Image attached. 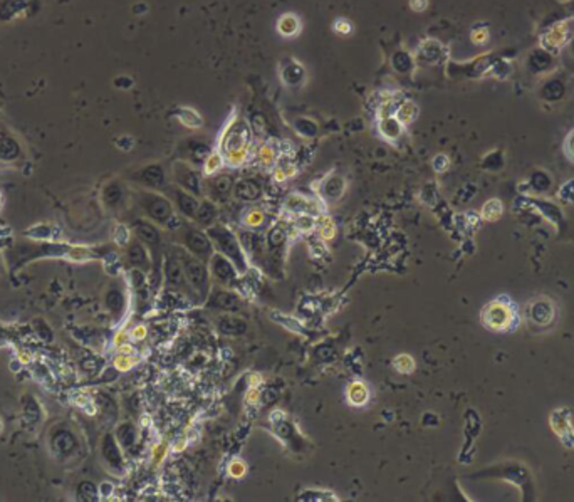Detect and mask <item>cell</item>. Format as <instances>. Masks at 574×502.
Returning a JSON list of instances; mask_svg holds the SVG:
<instances>
[{
    "label": "cell",
    "instance_id": "6da1fadb",
    "mask_svg": "<svg viewBox=\"0 0 574 502\" xmlns=\"http://www.w3.org/2000/svg\"><path fill=\"white\" fill-rule=\"evenodd\" d=\"M252 142V130L246 119L239 116L237 108H234L229 118L225 119L224 126L218 131L217 146L224 153L225 163L232 168H239L246 165L249 158Z\"/></svg>",
    "mask_w": 574,
    "mask_h": 502
},
{
    "label": "cell",
    "instance_id": "7a4b0ae2",
    "mask_svg": "<svg viewBox=\"0 0 574 502\" xmlns=\"http://www.w3.org/2000/svg\"><path fill=\"white\" fill-rule=\"evenodd\" d=\"M520 321L522 316H520L518 303L512 301L506 294L494 298L481 311L482 326L495 335L514 333L520 326Z\"/></svg>",
    "mask_w": 574,
    "mask_h": 502
},
{
    "label": "cell",
    "instance_id": "3957f363",
    "mask_svg": "<svg viewBox=\"0 0 574 502\" xmlns=\"http://www.w3.org/2000/svg\"><path fill=\"white\" fill-rule=\"evenodd\" d=\"M172 252L175 254L176 259L180 261L185 277H187L192 289L195 291L198 299L205 303L210 294V286H212V274H210L209 266H206L205 262H202L200 259L192 256V254L180 244L172 245Z\"/></svg>",
    "mask_w": 574,
    "mask_h": 502
},
{
    "label": "cell",
    "instance_id": "277c9868",
    "mask_svg": "<svg viewBox=\"0 0 574 502\" xmlns=\"http://www.w3.org/2000/svg\"><path fill=\"white\" fill-rule=\"evenodd\" d=\"M205 232L210 237V241H212L213 247H216V252L224 254L227 259H230L234 262L239 273L246 274L247 269H249V266H247V254L243 250L239 237L235 236L232 230L224 224H213Z\"/></svg>",
    "mask_w": 574,
    "mask_h": 502
},
{
    "label": "cell",
    "instance_id": "5b68a950",
    "mask_svg": "<svg viewBox=\"0 0 574 502\" xmlns=\"http://www.w3.org/2000/svg\"><path fill=\"white\" fill-rule=\"evenodd\" d=\"M138 205L146 213L148 219L155 222L156 225H163V227H170L172 220L175 219V212H173L172 201L162 193L155 190H144L138 193Z\"/></svg>",
    "mask_w": 574,
    "mask_h": 502
},
{
    "label": "cell",
    "instance_id": "8992f818",
    "mask_svg": "<svg viewBox=\"0 0 574 502\" xmlns=\"http://www.w3.org/2000/svg\"><path fill=\"white\" fill-rule=\"evenodd\" d=\"M524 319H526L527 326L531 329H536V331L551 328L557 319L556 304L551 299L544 298V296L532 299V301L526 304Z\"/></svg>",
    "mask_w": 574,
    "mask_h": 502
},
{
    "label": "cell",
    "instance_id": "52a82bcc",
    "mask_svg": "<svg viewBox=\"0 0 574 502\" xmlns=\"http://www.w3.org/2000/svg\"><path fill=\"white\" fill-rule=\"evenodd\" d=\"M179 230L181 242L180 245H183L192 256H195L197 259H200L202 262L209 264L210 257L216 252V247H213L210 237L206 236V232H202V230L197 227H181Z\"/></svg>",
    "mask_w": 574,
    "mask_h": 502
},
{
    "label": "cell",
    "instance_id": "ba28073f",
    "mask_svg": "<svg viewBox=\"0 0 574 502\" xmlns=\"http://www.w3.org/2000/svg\"><path fill=\"white\" fill-rule=\"evenodd\" d=\"M278 76L286 88H303L308 81L305 66L292 56H286L278 63Z\"/></svg>",
    "mask_w": 574,
    "mask_h": 502
},
{
    "label": "cell",
    "instance_id": "9c48e42d",
    "mask_svg": "<svg viewBox=\"0 0 574 502\" xmlns=\"http://www.w3.org/2000/svg\"><path fill=\"white\" fill-rule=\"evenodd\" d=\"M173 172V178L179 187L185 188L193 195L200 197L204 193V185H202V176L198 172L193 168V165L190 162H175L172 167Z\"/></svg>",
    "mask_w": 574,
    "mask_h": 502
},
{
    "label": "cell",
    "instance_id": "30bf717a",
    "mask_svg": "<svg viewBox=\"0 0 574 502\" xmlns=\"http://www.w3.org/2000/svg\"><path fill=\"white\" fill-rule=\"evenodd\" d=\"M206 266H209L212 277H216L222 286L232 287L237 284L239 274L241 273H239L237 267L234 266V262L230 261V259H227L224 254L213 252V256L210 257L209 264Z\"/></svg>",
    "mask_w": 574,
    "mask_h": 502
},
{
    "label": "cell",
    "instance_id": "8fae6325",
    "mask_svg": "<svg viewBox=\"0 0 574 502\" xmlns=\"http://www.w3.org/2000/svg\"><path fill=\"white\" fill-rule=\"evenodd\" d=\"M165 281H167L168 286L172 287V289L179 291V292H185L187 296H198L195 294V291L192 289V286H190L187 277H185V273L183 269H181V264L180 261L176 259V256L173 252H170L165 259Z\"/></svg>",
    "mask_w": 574,
    "mask_h": 502
},
{
    "label": "cell",
    "instance_id": "7c38bea8",
    "mask_svg": "<svg viewBox=\"0 0 574 502\" xmlns=\"http://www.w3.org/2000/svg\"><path fill=\"white\" fill-rule=\"evenodd\" d=\"M49 446H51L54 455L61 457V459H68V457L76 454L80 442H77V437L73 430L61 427V429L52 430L51 437H49Z\"/></svg>",
    "mask_w": 574,
    "mask_h": 502
},
{
    "label": "cell",
    "instance_id": "4fadbf2b",
    "mask_svg": "<svg viewBox=\"0 0 574 502\" xmlns=\"http://www.w3.org/2000/svg\"><path fill=\"white\" fill-rule=\"evenodd\" d=\"M101 457L108 469L114 472V474H121L125 469V459H123L121 446L116 440V435L106 434L101 442Z\"/></svg>",
    "mask_w": 574,
    "mask_h": 502
},
{
    "label": "cell",
    "instance_id": "5bb4252c",
    "mask_svg": "<svg viewBox=\"0 0 574 502\" xmlns=\"http://www.w3.org/2000/svg\"><path fill=\"white\" fill-rule=\"evenodd\" d=\"M205 304L209 310H213V311L235 312V311H239V307H241V296L235 294V292L232 291L216 287L213 291H210Z\"/></svg>",
    "mask_w": 574,
    "mask_h": 502
},
{
    "label": "cell",
    "instance_id": "9a60e30c",
    "mask_svg": "<svg viewBox=\"0 0 574 502\" xmlns=\"http://www.w3.org/2000/svg\"><path fill=\"white\" fill-rule=\"evenodd\" d=\"M131 230H133L136 238L148 247V250H151L155 256L158 254L160 247H162V234L153 222L135 220L131 224Z\"/></svg>",
    "mask_w": 574,
    "mask_h": 502
},
{
    "label": "cell",
    "instance_id": "2e32d148",
    "mask_svg": "<svg viewBox=\"0 0 574 502\" xmlns=\"http://www.w3.org/2000/svg\"><path fill=\"white\" fill-rule=\"evenodd\" d=\"M205 190L209 199L217 204V201H224L230 193H234V182L229 175L206 176Z\"/></svg>",
    "mask_w": 574,
    "mask_h": 502
},
{
    "label": "cell",
    "instance_id": "e0dca14e",
    "mask_svg": "<svg viewBox=\"0 0 574 502\" xmlns=\"http://www.w3.org/2000/svg\"><path fill=\"white\" fill-rule=\"evenodd\" d=\"M126 259L128 264H130L133 269L142 271V273H148L151 269V259H150V250L148 247L139 242L138 238L128 244L126 250Z\"/></svg>",
    "mask_w": 574,
    "mask_h": 502
},
{
    "label": "cell",
    "instance_id": "ac0fdd59",
    "mask_svg": "<svg viewBox=\"0 0 574 502\" xmlns=\"http://www.w3.org/2000/svg\"><path fill=\"white\" fill-rule=\"evenodd\" d=\"M133 180L144 185V187L156 190V188L163 187L165 182H167V176H165V170L162 168V165L151 163L148 165V167L142 168L139 172H136L133 175Z\"/></svg>",
    "mask_w": 574,
    "mask_h": 502
},
{
    "label": "cell",
    "instance_id": "d6986e66",
    "mask_svg": "<svg viewBox=\"0 0 574 502\" xmlns=\"http://www.w3.org/2000/svg\"><path fill=\"white\" fill-rule=\"evenodd\" d=\"M284 208L289 212L296 213V215H317L319 213V205L317 201L308 199L305 195H301V193H289L284 200Z\"/></svg>",
    "mask_w": 574,
    "mask_h": 502
},
{
    "label": "cell",
    "instance_id": "ffe728a7",
    "mask_svg": "<svg viewBox=\"0 0 574 502\" xmlns=\"http://www.w3.org/2000/svg\"><path fill=\"white\" fill-rule=\"evenodd\" d=\"M275 32L284 39H296L303 32V20L294 12H284L275 20Z\"/></svg>",
    "mask_w": 574,
    "mask_h": 502
},
{
    "label": "cell",
    "instance_id": "44dd1931",
    "mask_svg": "<svg viewBox=\"0 0 574 502\" xmlns=\"http://www.w3.org/2000/svg\"><path fill=\"white\" fill-rule=\"evenodd\" d=\"M173 201L176 204V208H179L181 215H185L187 219H192V220H193V217H195L198 207H200V200H198V197L181 187L173 188Z\"/></svg>",
    "mask_w": 574,
    "mask_h": 502
},
{
    "label": "cell",
    "instance_id": "7402d4cb",
    "mask_svg": "<svg viewBox=\"0 0 574 502\" xmlns=\"http://www.w3.org/2000/svg\"><path fill=\"white\" fill-rule=\"evenodd\" d=\"M22 158V146L7 131H0V162L15 163Z\"/></svg>",
    "mask_w": 574,
    "mask_h": 502
},
{
    "label": "cell",
    "instance_id": "603a6c76",
    "mask_svg": "<svg viewBox=\"0 0 574 502\" xmlns=\"http://www.w3.org/2000/svg\"><path fill=\"white\" fill-rule=\"evenodd\" d=\"M32 0H0V22H9L29 14Z\"/></svg>",
    "mask_w": 574,
    "mask_h": 502
},
{
    "label": "cell",
    "instance_id": "cb8c5ba5",
    "mask_svg": "<svg viewBox=\"0 0 574 502\" xmlns=\"http://www.w3.org/2000/svg\"><path fill=\"white\" fill-rule=\"evenodd\" d=\"M247 321L234 316V312H225L217 319V329L225 336H242L247 333Z\"/></svg>",
    "mask_w": 574,
    "mask_h": 502
},
{
    "label": "cell",
    "instance_id": "d4e9b609",
    "mask_svg": "<svg viewBox=\"0 0 574 502\" xmlns=\"http://www.w3.org/2000/svg\"><path fill=\"white\" fill-rule=\"evenodd\" d=\"M234 195L242 201H255L262 195V187L254 178H242L234 185Z\"/></svg>",
    "mask_w": 574,
    "mask_h": 502
},
{
    "label": "cell",
    "instance_id": "484cf974",
    "mask_svg": "<svg viewBox=\"0 0 574 502\" xmlns=\"http://www.w3.org/2000/svg\"><path fill=\"white\" fill-rule=\"evenodd\" d=\"M345 190H346L345 178L338 175L328 176V178L323 180V183H321V187H319L321 195H323V199L328 201L340 200L341 197L345 195Z\"/></svg>",
    "mask_w": 574,
    "mask_h": 502
},
{
    "label": "cell",
    "instance_id": "4316f807",
    "mask_svg": "<svg viewBox=\"0 0 574 502\" xmlns=\"http://www.w3.org/2000/svg\"><path fill=\"white\" fill-rule=\"evenodd\" d=\"M217 213H218V208H217L216 201L206 199L204 201H200V207H198L195 217H193V222H195L198 227L209 229L210 225L216 224Z\"/></svg>",
    "mask_w": 574,
    "mask_h": 502
},
{
    "label": "cell",
    "instance_id": "83f0119b",
    "mask_svg": "<svg viewBox=\"0 0 574 502\" xmlns=\"http://www.w3.org/2000/svg\"><path fill=\"white\" fill-rule=\"evenodd\" d=\"M378 130L383 139H386V142H390V143H395L396 139L403 135L405 126L395 116H386V118H378Z\"/></svg>",
    "mask_w": 574,
    "mask_h": 502
},
{
    "label": "cell",
    "instance_id": "f1b7e54d",
    "mask_svg": "<svg viewBox=\"0 0 574 502\" xmlns=\"http://www.w3.org/2000/svg\"><path fill=\"white\" fill-rule=\"evenodd\" d=\"M175 116L185 128L198 130L204 126V116H202L195 108H190V106H180V108H176Z\"/></svg>",
    "mask_w": 574,
    "mask_h": 502
},
{
    "label": "cell",
    "instance_id": "f546056e",
    "mask_svg": "<svg viewBox=\"0 0 574 502\" xmlns=\"http://www.w3.org/2000/svg\"><path fill=\"white\" fill-rule=\"evenodd\" d=\"M105 304H106V307H108V310L118 318V316H121L123 312H125V307H126L125 292L116 286H111L105 296Z\"/></svg>",
    "mask_w": 574,
    "mask_h": 502
},
{
    "label": "cell",
    "instance_id": "4dcf8cb0",
    "mask_svg": "<svg viewBox=\"0 0 574 502\" xmlns=\"http://www.w3.org/2000/svg\"><path fill=\"white\" fill-rule=\"evenodd\" d=\"M418 113H420L418 106H416L415 101L402 100L398 102V106H396L395 118L398 119L403 126H408V125H411L416 118H418Z\"/></svg>",
    "mask_w": 574,
    "mask_h": 502
},
{
    "label": "cell",
    "instance_id": "1f68e13d",
    "mask_svg": "<svg viewBox=\"0 0 574 502\" xmlns=\"http://www.w3.org/2000/svg\"><path fill=\"white\" fill-rule=\"evenodd\" d=\"M370 400V390L363 381H353L348 388V402L354 406L366 405Z\"/></svg>",
    "mask_w": 574,
    "mask_h": 502
},
{
    "label": "cell",
    "instance_id": "d6a6232c",
    "mask_svg": "<svg viewBox=\"0 0 574 502\" xmlns=\"http://www.w3.org/2000/svg\"><path fill=\"white\" fill-rule=\"evenodd\" d=\"M22 411L27 422L39 423L43 420V409H40L39 402L32 395H24L22 397Z\"/></svg>",
    "mask_w": 574,
    "mask_h": 502
},
{
    "label": "cell",
    "instance_id": "836d02e7",
    "mask_svg": "<svg viewBox=\"0 0 574 502\" xmlns=\"http://www.w3.org/2000/svg\"><path fill=\"white\" fill-rule=\"evenodd\" d=\"M292 128H294L297 135H301V137L304 138H316L317 133H319V126H317L315 119L305 116L296 118L294 121H292Z\"/></svg>",
    "mask_w": 574,
    "mask_h": 502
},
{
    "label": "cell",
    "instance_id": "e575fe53",
    "mask_svg": "<svg viewBox=\"0 0 574 502\" xmlns=\"http://www.w3.org/2000/svg\"><path fill=\"white\" fill-rule=\"evenodd\" d=\"M441 52H444V47L440 46L437 40H425L423 44H420L418 47V56L420 59L427 61V63H439Z\"/></svg>",
    "mask_w": 574,
    "mask_h": 502
},
{
    "label": "cell",
    "instance_id": "d590c367",
    "mask_svg": "<svg viewBox=\"0 0 574 502\" xmlns=\"http://www.w3.org/2000/svg\"><path fill=\"white\" fill-rule=\"evenodd\" d=\"M225 163V158H224V153H222L220 150H216V151H210L209 156L205 158V162L202 163L204 165V168H202V175L205 176H212L216 175L218 170H220L222 167H224Z\"/></svg>",
    "mask_w": 574,
    "mask_h": 502
},
{
    "label": "cell",
    "instance_id": "8d00e7d4",
    "mask_svg": "<svg viewBox=\"0 0 574 502\" xmlns=\"http://www.w3.org/2000/svg\"><path fill=\"white\" fill-rule=\"evenodd\" d=\"M116 440L119 442L121 448H131L135 446L136 440V429L131 422H123L116 429Z\"/></svg>",
    "mask_w": 574,
    "mask_h": 502
},
{
    "label": "cell",
    "instance_id": "74e56055",
    "mask_svg": "<svg viewBox=\"0 0 574 502\" xmlns=\"http://www.w3.org/2000/svg\"><path fill=\"white\" fill-rule=\"evenodd\" d=\"M123 187L118 182H111L103 190V201L106 207H118L123 200Z\"/></svg>",
    "mask_w": 574,
    "mask_h": 502
},
{
    "label": "cell",
    "instance_id": "f35d334b",
    "mask_svg": "<svg viewBox=\"0 0 574 502\" xmlns=\"http://www.w3.org/2000/svg\"><path fill=\"white\" fill-rule=\"evenodd\" d=\"M391 64H393L396 73L408 74L415 68V59L407 51H396L393 57H391Z\"/></svg>",
    "mask_w": 574,
    "mask_h": 502
},
{
    "label": "cell",
    "instance_id": "ab89813d",
    "mask_svg": "<svg viewBox=\"0 0 574 502\" xmlns=\"http://www.w3.org/2000/svg\"><path fill=\"white\" fill-rule=\"evenodd\" d=\"M297 174V167L294 163L291 162V160H282V162H279L275 165L274 168V180L275 182L282 183L286 182L287 178H292Z\"/></svg>",
    "mask_w": 574,
    "mask_h": 502
},
{
    "label": "cell",
    "instance_id": "60d3db41",
    "mask_svg": "<svg viewBox=\"0 0 574 502\" xmlns=\"http://www.w3.org/2000/svg\"><path fill=\"white\" fill-rule=\"evenodd\" d=\"M316 227H317V232H319V236L323 237L324 241H333L334 236H336V225H334L331 217H328V215L317 217Z\"/></svg>",
    "mask_w": 574,
    "mask_h": 502
},
{
    "label": "cell",
    "instance_id": "b9f144b4",
    "mask_svg": "<svg viewBox=\"0 0 574 502\" xmlns=\"http://www.w3.org/2000/svg\"><path fill=\"white\" fill-rule=\"evenodd\" d=\"M502 212H504L502 201L497 200V199H492V200L487 201L484 207H482L481 215H482V219H484V220L494 222V220L501 219Z\"/></svg>",
    "mask_w": 574,
    "mask_h": 502
},
{
    "label": "cell",
    "instance_id": "7bdbcfd3",
    "mask_svg": "<svg viewBox=\"0 0 574 502\" xmlns=\"http://www.w3.org/2000/svg\"><path fill=\"white\" fill-rule=\"evenodd\" d=\"M257 160L264 167H271V165L278 162V148L272 145V143H264L257 151Z\"/></svg>",
    "mask_w": 574,
    "mask_h": 502
},
{
    "label": "cell",
    "instance_id": "ee69618b",
    "mask_svg": "<svg viewBox=\"0 0 574 502\" xmlns=\"http://www.w3.org/2000/svg\"><path fill=\"white\" fill-rule=\"evenodd\" d=\"M287 242V232L286 229L280 227V225H275V227H272L269 230V234H267V244L272 250L274 249H280L284 244Z\"/></svg>",
    "mask_w": 574,
    "mask_h": 502
},
{
    "label": "cell",
    "instance_id": "f6af8a7d",
    "mask_svg": "<svg viewBox=\"0 0 574 502\" xmlns=\"http://www.w3.org/2000/svg\"><path fill=\"white\" fill-rule=\"evenodd\" d=\"M237 237H239V241H241L246 254H252L260 245V236L259 234L252 232V230H242Z\"/></svg>",
    "mask_w": 574,
    "mask_h": 502
},
{
    "label": "cell",
    "instance_id": "bcb514c9",
    "mask_svg": "<svg viewBox=\"0 0 574 502\" xmlns=\"http://www.w3.org/2000/svg\"><path fill=\"white\" fill-rule=\"evenodd\" d=\"M243 225L249 229H257L260 225L266 222V213H264L260 208H250L249 212H246V215H243Z\"/></svg>",
    "mask_w": 574,
    "mask_h": 502
},
{
    "label": "cell",
    "instance_id": "7dc6e473",
    "mask_svg": "<svg viewBox=\"0 0 574 502\" xmlns=\"http://www.w3.org/2000/svg\"><path fill=\"white\" fill-rule=\"evenodd\" d=\"M393 368L402 374L413 373V370H415V360H413L410 355H405L403 353V355H398L393 360Z\"/></svg>",
    "mask_w": 574,
    "mask_h": 502
},
{
    "label": "cell",
    "instance_id": "c3c4849f",
    "mask_svg": "<svg viewBox=\"0 0 574 502\" xmlns=\"http://www.w3.org/2000/svg\"><path fill=\"white\" fill-rule=\"evenodd\" d=\"M77 497L81 501H96L98 489L91 482H81L80 487H77Z\"/></svg>",
    "mask_w": 574,
    "mask_h": 502
},
{
    "label": "cell",
    "instance_id": "681fc988",
    "mask_svg": "<svg viewBox=\"0 0 574 502\" xmlns=\"http://www.w3.org/2000/svg\"><path fill=\"white\" fill-rule=\"evenodd\" d=\"M333 31L336 32L338 36H349L351 32L354 31V27H353V24H351L349 19L338 17V19L333 22Z\"/></svg>",
    "mask_w": 574,
    "mask_h": 502
},
{
    "label": "cell",
    "instance_id": "f907efd6",
    "mask_svg": "<svg viewBox=\"0 0 574 502\" xmlns=\"http://www.w3.org/2000/svg\"><path fill=\"white\" fill-rule=\"evenodd\" d=\"M246 472H247V466H246V462H243V460L234 459L232 462H230L229 474L232 476L234 479H241V477L246 476Z\"/></svg>",
    "mask_w": 574,
    "mask_h": 502
},
{
    "label": "cell",
    "instance_id": "816d5d0a",
    "mask_svg": "<svg viewBox=\"0 0 574 502\" xmlns=\"http://www.w3.org/2000/svg\"><path fill=\"white\" fill-rule=\"evenodd\" d=\"M563 151H564L566 158H568L571 163H574V128L569 131L568 137L564 138Z\"/></svg>",
    "mask_w": 574,
    "mask_h": 502
},
{
    "label": "cell",
    "instance_id": "f5cc1de1",
    "mask_svg": "<svg viewBox=\"0 0 574 502\" xmlns=\"http://www.w3.org/2000/svg\"><path fill=\"white\" fill-rule=\"evenodd\" d=\"M297 227H299V230H303V232H311V230H315L316 227V219L312 215L304 213V215H301L299 220H297Z\"/></svg>",
    "mask_w": 574,
    "mask_h": 502
},
{
    "label": "cell",
    "instance_id": "db71d44e",
    "mask_svg": "<svg viewBox=\"0 0 574 502\" xmlns=\"http://www.w3.org/2000/svg\"><path fill=\"white\" fill-rule=\"evenodd\" d=\"M448 167L450 160L445 155H437L435 158H433V168H435V172H439V174H444Z\"/></svg>",
    "mask_w": 574,
    "mask_h": 502
},
{
    "label": "cell",
    "instance_id": "11a10c76",
    "mask_svg": "<svg viewBox=\"0 0 574 502\" xmlns=\"http://www.w3.org/2000/svg\"><path fill=\"white\" fill-rule=\"evenodd\" d=\"M114 241H116V244H119V245L130 244V229H126L125 225H119L118 236L114 237Z\"/></svg>",
    "mask_w": 574,
    "mask_h": 502
},
{
    "label": "cell",
    "instance_id": "9f6ffc18",
    "mask_svg": "<svg viewBox=\"0 0 574 502\" xmlns=\"http://www.w3.org/2000/svg\"><path fill=\"white\" fill-rule=\"evenodd\" d=\"M428 7V0H410V9L413 12H423Z\"/></svg>",
    "mask_w": 574,
    "mask_h": 502
},
{
    "label": "cell",
    "instance_id": "6f0895ef",
    "mask_svg": "<svg viewBox=\"0 0 574 502\" xmlns=\"http://www.w3.org/2000/svg\"><path fill=\"white\" fill-rule=\"evenodd\" d=\"M246 400L249 402L250 405H255V403H257V402L260 400V392H259V390H257V388H250L249 393H247Z\"/></svg>",
    "mask_w": 574,
    "mask_h": 502
},
{
    "label": "cell",
    "instance_id": "680465c9",
    "mask_svg": "<svg viewBox=\"0 0 574 502\" xmlns=\"http://www.w3.org/2000/svg\"><path fill=\"white\" fill-rule=\"evenodd\" d=\"M131 336H133L135 340H143L144 336H146V328L144 326H136L133 329V333H131Z\"/></svg>",
    "mask_w": 574,
    "mask_h": 502
},
{
    "label": "cell",
    "instance_id": "91938a15",
    "mask_svg": "<svg viewBox=\"0 0 574 502\" xmlns=\"http://www.w3.org/2000/svg\"><path fill=\"white\" fill-rule=\"evenodd\" d=\"M185 443H187V442H185V439L176 440V443H175V450H176V452H179V450H183V448H185Z\"/></svg>",
    "mask_w": 574,
    "mask_h": 502
},
{
    "label": "cell",
    "instance_id": "94428289",
    "mask_svg": "<svg viewBox=\"0 0 574 502\" xmlns=\"http://www.w3.org/2000/svg\"><path fill=\"white\" fill-rule=\"evenodd\" d=\"M0 432H2V422H0Z\"/></svg>",
    "mask_w": 574,
    "mask_h": 502
}]
</instances>
